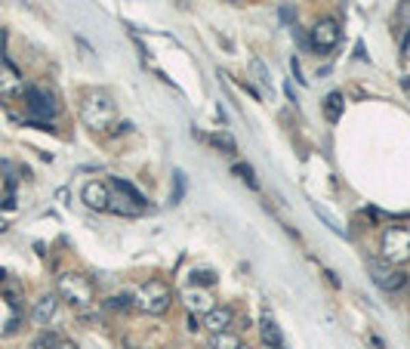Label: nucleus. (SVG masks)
Instances as JSON below:
<instances>
[{"label": "nucleus", "instance_id": "nucleus-1", "mask_svg": "<svg viewBox=\"0 0 410 349\" xmlns=\"http://www.w3.org/2000/svg\"><path fill=\"white\" fill-rule=\"evenodd\" d=\"M81 118L90 130L105 133L118 118V106H114L112 93L108 90H87L81 102Z\"/></svg>", "mask_w": 410, "mask_h": 349}, {"label": "nucleus", "instance_id": "nucleus-2", "mask_svg": "<svg viewBox=\"0 0 410 349\" xmlns=\"http://www.w3.org/2000/svg\"><path fill=\"white\" fill-rule=\"evenodd\" d=\"M145 195L136 186H130L127 180H112L108 186V210L120 213V217H139L145 213Z\"/></svg>", "mask_w": 410, "mask_h": 349}, {"label": "nucleus", "instance_id": "nucleus-3", "mask_svg": "<svg viewBox=\"0 0 410 349\" xmlns=\"http://www.w3.org/2000/svg\"><path fill=\"white\" fill-rule=\"evenodd\" d=\"M133 306L142 312H149V315H161V312H167L170 300H173V293H170V287L164 285L161 278H149L142 281V285L133 291Z\"/></svg>", "mask_w": 410, "mask_h": 349}, {"label": "nucleus", "instance_id": "nucleus-4", "mask_svg": "<svg viewBox=\"0 0 410 349\" xmlns=\"http://www.w3.org/2000/svg\"><path fill=\"white\" fill-rule=\"evenodd\" d=\"M379 250H383V260L392 263V266L407 263L410 260V229H404V226H385Z\"/></svg>", "mask_w": 410, "mask_h": 349}, {"label": "nucleus", "instance_id": "nucleus-5", "mask_svg": "<svg viewBox=\"0 0 410 349\" xmlns=\"http://www.w3.org/2000/svg\"><path fill=\"white\" fill-rule=\"evenodd\" d=\"M59 293H62L71 306L93 303V285H90V278L87 275H81V272H62L59 275Z\"/></svg>", "mask_w": 410, "mask_h": 349}, {"label": "nucleus", "instance_id": "nucleus-6", "mask_svg": "<svg viewBox=\"0 0 410 349\" xmlns=\"http://www.w3.org/2000/svg\"><path fill=\"white\" fill-rule=\"evenodd\" d=\"M25 106H28V112H31V118H38V121H50V118H56V112H59L56 96L47 87H28Z\"/></svg>", "mask_w": 410, "mask_h": 349}, {"label": "nucleus", "instance_id": "nucleus-7", "mask_svg": "<svg viewBox=\"0 0 410 349\" xmlns=\"http://www.w3.org/2000/svg\"><path fill=\"white\" fill-rule=\"evenodd\" d=\"M367 269H370V275H373V281H376V287H383L385 293H395V291H401V287L407 285V275H404V272H395V269L383 266V263H376V260H367Z\"/></svg>", "mask_w": 410, "mask_h": 349}, {"label": "nucleus", "instance_id": "nucleus-8", "mask_svg": "<svg viewBox=\"0 0 410 349\" xmlns=\"http://www.w3.org/2000/svg\"><path fill=\"white\" fill-rule=\"evenodd\" d=\"M339 38H342V32H339V22L336 19H321L315 28H311V47L321 50V53L333 50V47L339 44Z\"/></svg>", "mask_w": 410, "mask_h": 349}, {"label": "nucleus", "instance_id": "nucleus-9", "mask_svg": "<svg viewBox=\"0 0 410 349\" xmlns=\"http://www.w3.org/2000/svg\"><path fill=\"white\" fill-rule=\"evenodd\" d=\"M231 324H235V312H231L229 306H213L204 315V328L210 330V334H229Z\"/></svg>", "mask_w": 410, "mask_h": 349}, {"label": "nucleus", "instance_id": "nucleus-10", "mask_svg": "<svg viewBox=\"0 0 410 349\" xmlns=\"http://www.w3.org/2000/svg\"><path fill=\"white\" fill-rule=\"evenodd\" d=\"M84 204L93 210H108V186L105 182H87L84 186Z\"/></svg>", "mask_w": 410, "mask_h": 349}, {"label": "nucleus", "instance_id": "nucleus-11", "mask_svg": "<svg viewBox=\"0 0 410 349\" xmlns=\"http://www.w3.org/2000/svg\"><path fill=\"white\" fill-rule=\"evenodd\" d=\"M56 309H59V297H56V293H47V297H40L38 303H34L31 318H34L38 324H47L53 315H56Z\"/></svg>", "mask_w": 410, "mask_h": 349}, {"label": "nucleus", "instance_id": "nucleus-12", "mask_svg": "<svg viewBox=\"0 0 410 349\" xmlns=\"http://www.w3.org/2000/svg\"><path fill=\"white\" fill-rule=\"evenodd\" d=\"M259 330H262V343H266L268 349H284V337H281V328L272 322V318H262Z\"/></svg>", "mask_w": 410, "mask_h": 349}, {"label": "nucleus", "instance_id": "nucleus-13", "mask_svg": "<svg viewBox=\"0 0 410 349\" xmlns=\"http://www.w3.org/2000/svg\"><path fill=\"white\" fill-rule=\"evenodd\" d=\"M19 93V71L13 65H3L0 69V96H13Z\"/></svg>", "mask_w": 410, "mask_h": 349}, {"label": "nucleus", "instance_id": "nucleus-14", "mask_svg": "<svg viewBox=\"0 0 410 349\" xmlns=\"http://www.w3.org/2000/svg\"><path fill=\"white\" fill-rule=\"evenodd\" d=\"M207 143H210L216 152H222V155H235V152H238V143L229 136V133H210Z\"/></svg>", "mask_w": 410, "mask_h": 349}, {"label": "nucleus", "instance_id": "nucleus-15", "mask_svg": "<svg viewBox=\"0 0 410 349\" xmlns=\"http://www.w3.org/2000/svg\"><path fill=\"white\" fill-rule=\"evenodd\" d=\"M395 32L401 34V38H407V34H410V0H401V3H398V13H395Z\"/></svg>", "mask_w": 410, "mask_h": 349}, {"label": "nucleus", "instance_id": "nucleus-16", "mask_svg": "<svg viewBox=\"0 0 410 349\" xmlns=\"http://www.w3.org/2000/svg\"><path fill=\"white\" fill-rule=\"evenodd\" d=\"M210 349H244V343L231 334H213L210 340Z\"/></svg>", "mask_w": 410, "mask_h": 349}, {"label": "nucleus", "instance_id": "nucleus-17", "mask_svg": "<svg viewBox=\"0 0 410 349\" xmlns=\"http://www.w3.org/2000/svg\"><path fill=\"white\" fill-rule=\"evenodd\" d=\"M324 112H327L330 121H336L342 115V93H327V99H324Z\"/></svg>", "mask_w": 410, "mask_h": 349}, {"label": "nucleus", "instance_id": "nucleus-18", "mask_svg": "<svg viewBox=\"0 0 410 349\" xmlns=\"http://www.w3.org/2000/svg\"><path fill=\"white\" fill-rule=\"evenodd\" d=\"M231 170H235V176H241V180L247 182L250 189H259V182H256V173H253V167H250V164L238 161V164H235V167H231Z\"/></svg>", "mask_w": 410, "mask_h": 349}, {"label": "nucleus", "instance_id": "nucleus-19", "mask_svg": "<svg viewBox=\"0 0 410 349\" xmlns=\"http://www.w3.org/2000/svg\"><path fill=\"white\" fill-rule=\"evenodd\" d=\"M192 285H201V287L216 285V272H207V269H194V272H192Z\"/></svg>", "mask_w": 410, "mask_h": 349}, {"label": "nucleus", "instance_id": "nucleus-20", "mask_svg": "<svg viewBox=\"0 0 410 349\" xmlns=\"http://www.w3.org/2000/svg\"><path fill=\"white\" fill-rule=\"evenodd\" d=\"M59 343H62V340H59L56 334H50V330H47V334H40L38 340H34V346H31V349H56Z\"/></svg>", "mask_w": 410, "mask_h": 349}, {"label": "nucleus", "instance_id": "nucleus-21", "mask_svg": "<svg viewBox=\"0 0 410 349\" xmlns=\"http://www.w3.org/2000/svg\"><path fill=\"white\" fill-rule=\"evenodd\" d=\"M250 71H253L256 81H259L262 87H266V93H268V71H266V65H262L259 59H253V62H250Z\"/></svg>", "mask_w": 410, "mask_h": 349}, {"label": "nucleus", "instance_id": "nucleus-22", "mask_svg": "<svg viewBox=\"0 0 410 349\" xmlns=\"http://www.w3.org/2000/svg\"><path fill=\"white\" fill-rule=\"evenodd\" d=\"M315 213H318V217H321V219H324V226H327V229H330V232H336V235H346V229H342V226H339V223H336V219H333V217H327V210H321V207H315Z\"/></svg>", "mask_w": 410, "mask_h": 349}, {"label": "nucleus", "instance_id": "nucleus-23", "mask_svg": "<svg viewBox=\"0 0 410 349\" xmlns=\"http://www.w3.org/2000/svg\"><path fill=\"white\" fill-rule=\"evenodd\" d=\"M173 176H176V189H173V204H176L182 198V173H173Z\"/></svg>", "mask_w": 410, "mask_h": 349}, {"label": "nucleus", "instance_id": "nucleus-24", "mask_svg": "<svg viewBox=\"0 0 410 349\" xmlns=\"http://www.w3.org/2000/svg\"><path fill=\"white\" fill-rule=\"evenodd\" d=\"M7 56V28H0V59Z\"/></svg>", "mask_w": 410, "mask_h": 349}, {"label": "nucleus", "instance_id": "nucleus-25", "mask_svg": "<svg viewBox=\"0 0 410 349\" xmlns=\"http://www.w3.org/2000/svg\"><path fill=\"white\" fill-rule=\"evenodd\" d=\"M56 349H77V346H75V343H71V340H62Z\"/></svg>", "mask_w": 410, "mask_h": 349}, {"label": "nucleus", "instance_id": "nucleus-26", "mask_svg": "<svg viewBox=\"0 0 410 349\" xmlns=\"http://www.w3.org/2000/svg\"><path fill=\"white\" fill-rule=\"evenodd\" d=\"M404 56L410 59V34H407V38H404Z\"/></svg>", "mask_w": 410, "mask_h": 349}]
</instances>
